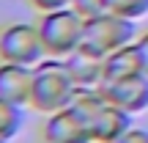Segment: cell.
<instances>
[{"label":"cell","mask_w":148,"mask_h":143,"mask_svg":"<svg viewBox=\"0 0 148 143\" xmlns=\"http://www.w3.org/2000/svg\"><path fill=\"white\" fill-rule=\"evenodd\" d=\"M77 83L71 77V69L66 58H44L41 64L33 66V94H30V107L44 116L55 110L69 107Z\"/></svg>","instance_id":"6da1fadb"},{"label":"cell","mask_w":148,"mask_h":143,"mask_svg":"<svg viewBox=\"0 0 148 143\" xmlns=\"http://www.w3.org/2000/svg\"><path fill=\"white\" fill-rule=\"evenodd\" d=\"M38 36H41L47 58H69L79 50L85 33V17L74 6L69 8L44 11L38 17Z\"/></svg>","instance_id":"7a4b0ae2"},{"label":"cell","mask_w":148,"mask_h":143,"mask_svg":"<svg viewBox=\"0 0 148 143\" xmlns=\"http://www.w3.org/2000/svg\"><path fill=\"white\" fill-rule=\"evenodd\" d=\"M137 28L132 19H123L115 14H96V17H85V33H82V44L79 50L90 55L107 58L110 53L126 47V44L137 41Z\"/></svg>","instance_id":"3957f363"},{"label":"cell","mask_w":148,"mask_h":143,"mask_svg":"<svg viewBox=\"0 0 148 143\" xmlns=\"http://www.w3.org/2000/svg\"><path fill=\"white\" fill-rule=\"evenodd\" d=\"M47 58L38 25L33 22H8L0 28V61L36 66Z\"/></svg>","instance_id":"277c9868"},{"label":"cell","mask_w":148,"mask_h":143,"mask_svg":"<svg viewBox=\"0 0 148 143\" xmlns=\"http://www.w3.org/2000/svg\"><path fill=\"white\" fill-rule=\"evenodd\" d=\"M41 138L47 143H93L90 124L79 118L71 107L55 110L44 118L41 124Z\"/></svg>","instance_id":"5b68a950"},{"label":"cell","mask_w":148,"mask_h":143,"mask_svg":"<svg viewBox=\"0 0 148 143\" xmlns=\"http://www.w3.org/2000/svg\"><path fill=\"white\" fill-rule=\"evenodd\" d=\"M107 102L123 107L126 113H145L148 110V74H134L126 80H115V83L101 85Z\"/></svg>","instance_id":"8992f818"},{"label":"cell","mask_w":148,"mask_h":143,"mask_svg":"<svg viewBox=\"0 0 148 143\" xmlns=\"http://www.w3.org/2000/svg\"><path fill=\"white\" fill-rule=\"evenodd\" d=\"M30 94H33V66L0 61V96L25 107L30 105Z\"/></svg>","instance_id":"52a82bcc"},{"label":"cell","mask_w":148,"mask_h":143,"mask_svg":"<svg viewBox=\"0 0 148 143\" xmlns=\"http://www.w3.org/2000/svg\"><path fill=\"white\" fill-rule=\"evenodd\" d=\"M132 129V113H126L123 107L107 102L93 118H90V135L93 143H115L118 138Z\"/></svg>","instance_id":"ba28073f"},{"label":"cell","mask_w":148,"mask_h":143,"mask_svg":"<svg viewBox=\"0 0 148 143\" xmlns=\"http://www.w3.org/2000/svg\"><path fill=\"white\" fill-rule=\"evenodd\" d=\"M134 74H145L143 72V58H140L137 41L126 44V47L115 50L104 58V83H115V80H126ZM101 83V85H104Z\"/></svg>","instance_id":"9c48e42d"},{"label":"cell","mask_w":148,"mask_h":143,"mask_svg":"<svg viewBox=\"0 0 148 143\" xmlns=\"http://www.w3.org/2000/svg\"><path fill=\"white\" fill-rule=\"evenodd\" d=\"M66 64H69L71 77L77 85H82V88H101V83H104V58L90 55L85 50H77L74 55L66 58Z\"/></svg>","instance_id":"30bf717a"},{"label":"cell","mask_w":148,"mask_h":143,"mask_svg":"<svg viewBox=\"0 0 148 143\" xmlns=\"http://www.w3.org/2000/svg\"><path fill=\"white\" fill-rule=\"evenodd\" d=\"M104 105H107V96H104L101 88H82V85H77V91H74V96L69 102V107L77 113L79 118H85L88 124H90V118H93Z\"/></svg>","instance_id":"8fae6325"},{"label":"cell","mask_w":148,"mask_h":143,"mask_svg":"<svg viewBox=\"0 0 148 143\" xmlns=\"http://www.w3.org/2000/svg\"><path fill=\"white\" fill-rule=\"evenodd\" d=\"M22 127H25V113H22V107L0 96V138L3 140H14L16 135L22 132Z\"/></svg>","instance_id":"7c38bea8"},{"label":"cell","mask_w":148,"mask_h":143,"mask_svg":"<svg viewBox=\"0 0 148 143\" xmlns=\"http://www.w3.org/2000/svg\"><path fill=\"white\" fill-rule=\"evenodd\" d=\"M104 11L137 22L143 17H148V0H104Z\"/></svg>","instance_id":"4fadbf2b"},{"label":"cell","mask_w":148,"mask_h":143,"mask_svg":"<svg viewBox=\"0 0 148 143\" xmlns=\"http://www.w3.org/2000/svg\"><path fill=\"white\" fill-rule=\"evenodd\" d=\"M71 6H74V8H77L82 17L104 14V0H71Z\"/></svg>","instance_id":"5bb4252c"},{"label":"cell","mask_w":148,"mask_h":143,"mask_svg":"<svg viewBox=\"0 0 148 143\" xmlns=\"http://www.w3.org/2000/svg\"><path fill=\"white\" fill-rule=\"evenodd\" d=\"M115 143H148V129L145 127H132L123 138H118Z\"/></svg>","instance_id":"9a60e30c"},{"label":"cell","mask_w":148,"mask_h":143,"mask_svg":"<svg viewBox=\"0 0 148 143\" xmlns=\"http://www.w3.org/2000/svg\"><path fill=\"white\" fill-rule=\"evenodd\" d=\"M33 3V8L36 11H55V8H69L71 6V0H30Z\"/></svg>","instance_id":"2e32d148"},{"label":"cell","mask_w":148,"mask_h":143,"mask_svg":"<svg viewBox=\"0 0 148 143\" xmlns=\"http://www.w3.org/2000/svg\"><path fill=\"white\" fill-rule=\"evenodd\" d=\"M137 50H140V58H143V72L148 74V30L137 36Z\"/></svg>","instance_id":"e0dca14e"},{"label":"cell","mask_w":148,"mask_h":143,"mask_svg":"<svg viewBox=\"0 0 148 143\" xmlns=\"http://www.w3.org/2000/svg\"><path fill=\"white\" fill-rule=\"evenodd\" d=\"M0 143H11V140H3V138H0Z\"/></svg>","instance_id":"ac0fdd59"},{"label":"cell","mask_w":148,"mask_h":143,"mask_svg":"<svg viewBox=\"0 0 148 143\" xmlns=\"http://www.w3.org/2000/svg\"><path fill=\"white\" fill-rule=\"evenodd\" d=\"M44 143H47V140H44Z\"/></svg>","instance_id":"d6986e66"}]
</instances>
